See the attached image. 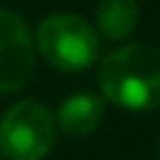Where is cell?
I'll return each instance as SVG.
<instances>
[{"instance_id":"6da1fadb","label":"cell","mask_w":160,"mask_h":160,"mask_svg":"<svg viewBox=\"0 0 160 160\" xmlns=\"http://www.w3.org/2000/svg\"><path fill=\"white\" fill-rule=\"evenodd\" d=\"M97 82L105 100L123 110L147 113L160 108V50L123 45L102 58Z\"/></svg>"},{"instance_id":"7a4b0ae2","label":"cell","mask_w":160,"mask_h":160,"mask_svg":"<svg viewBox=\"0 0 160 160\" xmlns=\"http://www.w3.org/2000/svg\"><path fill=\"white\" fill-rule=\"evenodd\" d=\"M37 50L52 68L76 74L95 66L100 39L89 21L74 13H52L37 29Z\"/></svg>"},{"instance_id":"3957f363","label":"cell","mask_w":160,"mask_h":160,"mask_svg":"<svg viewBox=\"0 0 160 160\" xmlns=\"http://www.w3.org/2000/svg\"><path fill=\"white\" fill-rule=\"evenodd\" d=\"M55 144V118L37 100H21L0 121V152L8 160H42Z\"/></svg>"},{"instance_id":"277c9868","label":"cell","mask_w":160,"mask_h":160,"mask_svg":"<svg viewBox=\"0 0 160 160\" xmlns=\"http://www.w3.org/2000/svg\"><path fill=\"white\" fill-rule=\"evenodd\" d=\"M34 74V42L29 26L13 11L0 8V95L16 92Z\"/></svg>"},{"instance_id":"5b68a950","label":"cell","mask_w":160,"mask_h":160,"mask_svg":"<svg viewBox=\"0 0 160 160\" xmlns=\"http://www.w3.org/2000/svg\"><path fill=\"white\" fill-rule=\"evenodd\" d=\"M102 113L105 110L100 97L89 95V92H79V95H71L58 108V126L68 137H87L100 126Z\"/></svg>"},{"instance_id":"8992f818","label":"cell","mask_w":160,"mask_h":160,"mask_svg":"<svg viewBox=\"0 0 160 160\" xmlns=\"http://www.w3.org/2000/svg\"><path fill=\"white\" fill-rule=\"evenodd\" d=\"M137 0H100L97 5V32L113 42L129 37L137 26Z\"/></svg>"}]
</instances>
